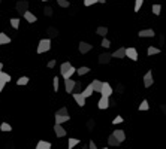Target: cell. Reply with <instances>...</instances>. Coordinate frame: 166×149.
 Segmentation results:
<instances>
[{
	"label": "cell",
	"instance_id": "23",
	"mask_svg": "<svg viewBox=\"0 0 166 149\" xmlns=\"http://www.w3.org/2000/svg\"><path fill=\"white\" fill-rule=\"evenodd\" d=\"M147 54H148V55H157V54H160V49L156 48V46H150V48L147 49Z\"/></svg>",
	"mask_w": 166,
	"mask_h": 149
},
{
	"label": "cell",
	"instance_id": "45",
	"mask_svg": "<svg viewBox=\"0 0 166 149\" xmlns=\"http://www.w3.org/2000/svg\"><path fill=\"white\" fill-rule=\"evenodd\" d=\"M105 2H106V0H99V3H105Z\"/></svg>",
	"mask_w": 166,
	"mask_h": 149
},
{
	"label": "cell",
	"instance_id": "36",
	"mask_svg": "<svg viewBox=\"0 0 166 149\" xmlns=\"http://www.w3.org/2000/svg\"><path fill=\"white\" fill-rule=\"evenodd\" d=\"M52 87H54V91H58V78L57 76H54V79H52Z\"/></svg>",
	"mask_w": 166,
	"mask_h": 149
},
{
	"label": "cell",
	"instance_id": "15",
	"mask_svg": "<svg viewBox=\"0 0 166 149\" xmlns=\"http://www.w3.org/2000/svg\"><path fill=\"white\" fill-rule=\"evenodd\" d=\"M70 118L69 115H55V124H63V122H67Z\"/></svg>",
	"mask_w": 166,
	"mask_h": 149
},
{
	"label": "cell",
	"instance_id": "25",
	"mask_svg": "<svg viewBox=\"0 0 166 149\" xmlns=\"http://www.w3.org/2000/svg\"><path fill=\"white\" fill-rule=\"evenodd\" d=\"M90 72V69L87 67V66H83V67H80V69H77V73L80 74V76H83V74H87Z\"/></svg>",
	"mask_w": 166,
	"mask_h": 149
},
{
	"label": "cell",
	"instance_id": "12",
	"mask_svg": "<svg viewBox=\"0 0 166 149\" xmlns=\"http://www.w3.org/2000/svg\"><path fill=\"white\" fill-rule=\"evenodd\" d=\"M74 73H77V69L72 66L70 69H67V70H64V72H60V74L64 78V79H69V78H72V74Z\"/></svg>",
	"mask_w": 166,
	"mask_h": 149
},
{
	"label": "cell",
	"instance_id": "19",
	"mask_svg": "<svg viewBox=\"0 0 166 149\" xmlns=\"http://www.w3.org/2000/svg\"><path fill=\"white\" fill-rule=\"evenodd\" d=\"M27 6H29V3L27 2H18L17 3V11L20 12H27Z\"/></svg>",
	"mask_w": 166,
	"mask_h": 149
},
{
	"label": "cell",
	"instance_id": "39",
	"mask_svg": "<svg viewBox=\"0 0 166 149\" xmlns=\"http://www.w3.org/2000/svg\"><path fill=\"white\" fill-rule=\"evenodd\" d=\"M99 0H84V5L85 6H91V5H94V3H97Z\"/></svg>",
	"mask_w": 166,
	"mask_h": 149
},
{
	"label": "cell",
	"instance_id": "34",
	"mask_svg": "<svg viewBox=\"0 0 166 149\" xmlns=\"http://www.w3.org/2000/svg\"><path fill=\"white\" fill-rule=\"evenodd\" d=\"M57 3H58V6H61V8H69V2L67 0H57Z\"/></svg>",
	"mask_w": 166,
	"mask_h": 149
},
{
	"label": "cell",
	"instance_id": "27",
	"mask_svg": "<svg viewBox=\"0 0 166 149\" xmlns=\"http://www.w3.org/2000/svg\"><path fill=\"white\" fill-rule=\"evenodd\" d=\"M0 130H2V131H5V133H6V131L9 133V131H12V127H11L8 122H3V124L0 125Z\"/></svg>",
	"mask_w": 166,
	"mask_h": 149
},
{
	"label": "cell",
	"instance_id": "26",
	"mask_svg": "<svg viewBox=\"0 0 166 149\" xmlns=\"http://www.w3.org/2000/svg\"><path fill=\"white\" fill-rule=\"evenodd\" d=\"M77 145H80V140H78V139L70 137V139H69V149H74Z\"/></svg>",
	"mask_w": 166,
	"mask_h": 149
},
{
	"label": "cell",
	"instance_id": "2",
	"mask_svg": "<svg viewBox=\"0 0 166 149\" xmlns=\"http://www.w3.org/2000/svg\"><path fill=\"white\" fill-rule=\"evenodd\" d=\"M153 84H154L153 72H151V70H148V72L145 73V76H144V87H145V88H150Z\"/></svg>",
	"mask_w": 166,
	"mask_h": 149
},
{
	"label": "cell",
	"instance_id": "33",
	"mask_svg": "<svg viewBox=\"0 0 166 149\" xmlns=\"http://www.w3.org/2000/svg\"><path fill=\"white\" fill-rule=\"evenodd\" d=\"M0 79L5 81V82H9V81H11V76L8 73H5V72H0Z\"/></svg>",
	"mask_w": 166,
	"mask_h": 149
},
{
	"label": "cell",
	"instance_id": "5",
	"mask_svg": "<svg viewBox=\"0 0 166 149\" xmlns=\"http://www.w3.org/2000/svg\"><path fill=\"white\" fill-rule=\"evenodd\" d=\"M97 108L99 109H108L109 108V97H106V96H102L100 97V100L97 102Z\"/></svg>",
	"mask_w": 166,
	"mask_h": 149
},
{
	"label": "cell",
	"instance_id": "37",
	"mask_svg": "<svg viewBox=\"0 0 166 149\" xmlns=\"http://www.w3.org/2000/svg\"><path fill=\"white\" fill-rule=\"evenodd\" d=\"M55 115H69L67 113V108H60L58 111L55 112Z\"/></svg>",
	"mask_w": 166,
	"mask_h": 149
},
{
	"label": "cell",
	"instance_id": "6",
	"mask_svg": "<svg viewBox=\"0 0 166 149\" xmlns=\"http://www.w3.org/2000/svg\"><path fill=\"white\" fill-rule=\"evenodd\" d=\"M74 99H75V102L78 103L80 108L85 106V97H84L83 93H74Z\"/></svg>",
	"mask_w": 166,
	"mask_h": 149
},
{
	"label": "cell",
	"instance_id": "20",
	"mask_svg": "<svg viewBox=\"0 0 166 149\" xmlns=\"http://www.w3.org/2000/svg\"><path fill=\"white\" fill-rule=\"evenodd\" d=\"M91 85H93V88H94V91H97V93H100V90H102V87H103V82H100L99 79H94V81L91 82Z\"/></svg>",
	"mask_w": 166,
	"mask_h": 149
},
{
	"label": "cell",
	"instance_id": "21",
	"mask_svg": "<svg viewBox=\"0 0 166 149\" xmlns=\"http://www.w3.org/2000/svg\"><path fill=\"white\" fill-rule=\"evenodd\" d=\"M36 149H51V143L45 142V140H39L36 145Z\"/></svg>",
	"mask_w": 166,
	"mask_h": 149
},
{
	"label": "cell",
	"instance_id": "43",
	"mask_svg": "<svg viewBox=\"0 0 166 149\" xmlns=\"http://www.w3.org/2000/svg\"><path fill=\"white\" fill-rule=\"evenodd\" d=\"M88 148H90V149H97V146H96V143H94V142L91 140V142L88 143Z\"/></svg>",
	"mask_w": 166,
	"mask_h": 149
},
{
	"label": "cell",
	"instance_id": "38",
	"mask_svg": "<svg viewBox=\"0 0 166 149\" xmlns=\"http://www.w3.org/2000/svg\"><path fill=\"white\" fill-rule=\"evenodd\" d=\"M123 121H124V119H123V116H120V115H118V116H115V118H114L112 124H114V125H115V124H121Z\"/></svg>",
	"mask_w": 166,
	"mask_h": 149
},
{
	"label": "cell",
	"instance_id": "18",
	"mask_svg": "<svg viewBox=\"0 0 166 149\" xmlns=\"http://www.w3.org/2000/svg\"><path fill=\"white\" fill-rule=\"evenodd\" d=\"M112 134H114V136H115L120 142H124V140H126V133L123 131V130H115Z\"/></svg>",
	"mask_w": 166,
	"mask_h": 149
},
{
	"label": "cell",
	"instance_id": "11",
	"mask_svg": "<svg viewBox=\"0 0 166 149\" xmlns=\"http://www.w3.org/2000/svg\"><path fill=\"white\" fill-rule=\"evenodd\" d=\"M138 36H139V37H153V36H154V30H153V29H145V30H141V32L138 33Z\"/></svg>",
	"mask_w": 166,
	"mask_h": 149
},
{
	"label": "cell",
	"instance_id": "47",
	"mask_svg": "<svg viewBox=\"0 0 166 149\" xmlns=\"http://www.w3.org/2000/svg\"><path fill=\"white\" fill-rule=\"evenodd\" d=\"M42 2H49V0H42Z\"/></svg>",
	"mask_w": 166,
	"mask_h": 149
},
{
	"label": "cell",
	"instance_id": "22",
	"mask_svg": "<svg viewBox=\"0 0 166 149\" xmlns=\"http://www.w3.org/2000/svg\"><path fill=\"white\" fill-rule=\"evenodd\" d=\"M6 43H11V37L6 33H0V45H6Z\"/></svg>",
	"mask_w": 166,
	"mask_h": 149
},
{
	"label": "cell",
	"instance_id": "44",
	"mask_svg": "<svg viewBox=\"0 0 166 149\" xmlns=\"http://www.w3.org/2000/svg\"><path fill=\"white\" fill-rule=\"evenodd\" d=\"M5 85H6V82H5V81H2V79H0V93H2V91H3V88H5Z\"/></svg>",
	"mask_w": 166,
	"mask_h": 149
},
{
	"label": "cell",
	"instance_id": "9",
	"mask_svg": "<svg viewBox=\"0 0 166 149\" xmlns=\"http://www.w3.org/2000/svg\"><path fill=\"white\" fill-rule=\"evenodd\" d=\"M91 45L90 43H87V42H80V46H78V49H80V52L81 54H87L88 51H91Z\"/></svg>",
	"mask_w": 166,
	"mask_h": 149
},
{
	"label": "cell",
	"instance_id": "1",
	"mask_svg": "<svg viewBox=\"0 0 166 149\" xmlns=\"http://www.w3.org/2000/svg\"><path fill=\"white\" fill-rule=\"evenodd\" d=\"M51 49V40L49 39H41L39 43H38V54H43V52H48Z\"/></svg>",
	"mask_w": 166,
	"mask_h": 149
},
{
	"label": "cell",
	"instance_id": "8",
	"mask_svg": "<svg viewBox=\"0 0 166 149\" xmlns=\"http://www.w3.org/2000/svg\"><path fill=\"white\" fill-rule=\"evenodd\" d=\"M54 131H55V136L57 137H64L66 136V130L61 127V124H55L54 125Z\"/></svg>",
	"mask_w": 166,
	"mask_h": 149
},
{
	"label": "cell",
	"instance_id": "29",
	"mask_svg": "<svg viewBox=\"0 0 166 149\" xmlns=\"http://www.w3.org/2000/svg\"><path fill=\"white\" fill-rule=\"evenodd\" d=\"M27 84H29V78L27 76H23V78H20L17 81V85H27Z\"/></svg>",
	"mask_w": 166,
	"mask_h": 149
},
{
	"label": "cell",
	"instance_id": "16",
	"mask_svg": "<svg viewBox=\"0 0 166 149\" xmlns=\"http://www.w3.org/2000/svg\"><path fill=\"white\" fill-rule=\"evenodd\" d=\"M114 58H124L126 57V48H118L114 54H112Z\"/></svg>",
	"mask_w": 166,
	"mask_h": 149
},
{
	"label": "cell",
	"instance_id": "32",
	"mask_svg": "<svg viewBox=\"0 0 166 149\" xmlns=\"http://www.w3.org/2000/svg\"><path fill=\"white\" fill-rule=\"evenodd\" d=\"M160 11H162V6L160 5H153V14L154 15H159Z\"/></svg>",
	"mask_w": 166,
	"mask_h": 149
},
{
	"label": "cell",
	"instance_id": "30",
	"mask_svg": "<svg viewBox=\"0 0 166 149\" xmlns=\"http://www.w3.org/2000/svg\"><path fill=\"white\" fill-rule=\"evenodd\" d=\"M148 109H150L148 102H147V100H142V102H141V105H139V111H148Z\"/></svg>",
	"mask_w": 166,
	"mask_h": 149
},
{
	"label": "cell",
	"instance_id": "42",
	"mask_svg": "<svg viewBox=\"0 0 166 149\" xmlns=\"http://www.w3.org/2000/svg\"><path fill=\"white\" fill-rule=\"evenodd\" d=\"M51 14H52V9H51V8H45V15H48V17H49Z\"/></svg>",
	"mask_w": 166,
	"mask_h": 149
},
{
	"label": "cell",
	"instance_id": "40",
	"mask_svg": "<svg viewBox=\"0 0 166 149\" xmlns=\"http://www.w3.org/2000/svg\"><path fill=\"white\" fill-rule=\"evenodd\" d=\"M74 93H83V91H81V82H77V85H75V90H74Z\"/></svg>",
	"mask_w": 166,
	"mask_h": 149
},
{
	"label": "cell",
	"instance_id": "3",
	"mask_svg": "<svg viewBox=\"0 0 166 149\" xmlns=\"http://www.w3.org/2000/svg\"><path fill=\"white\" fill-rule=\"evenodd\" d=\"M126 57L127 58H130L132 61H136L138 60V51H136V48H126Z\"/></svg>",
	"mask_w": 166,
	"mask_h": 149
},
{
	"label": "cell",
	"instance_id": "14",
	"mask_svg": "<svg viewBox=\"0 0 166 149\" xmlns=\"http://www.w3.org/2000/svg\"><path fill=\"white\" fill-rule=\"evenodd\" d=\"M108 145H109V146H118V145H121V142H120L114 134H111V136L108 137Z\"/></svg>",
	"mask_w": 166,
	"mask_h": 149
},
{
	"label": "cell",
	"instance_id": "35",
	"mask_svg": "<svg viewBox=\"0 0 166 149\" xmlns=\"http://www.w3.org/2000/svg\"><path fill=\"white\" fill-rule=\"evenodd\" d=\"M102 46H103V48H109V46H111V42H109L106 37H102Z\"/></svg>",
	"mask_w": 166,
	"mask_h": 149
},
{
	"label": "cell",
	"instance_id": "28",
	"mask_svg": "<svg viewBox=\"0 0 166 149\" xmlns=\"http://www.w3.org/2000/svg\"><path fill=\"white\" fill-rule=\"evenodd\" d=\"M142 5H144V0H135V8H133V11H135V12H139V9L142 8Z\"/></svg>",
	"mask_w": 166,
	"mask_h": 149
},
{
	"label": "cell",
	"instance_id": "13",
	"mask_svg": "<svg viewBox=\"0 0 166 149\" xmlns=\"http://www.w3.org/2000/svg\"><path fill=\"white\" fill-rule=\"evenodd\" d=\"M93 93H96L94 91V88H93V85L90 84V85H87L85 88H84V91H83V94H84V97L87 99V97H91L93 96Z\"/></svg>",
	"mask_w": 166,
	"mask_h": 149
},
{
	"label": "cell",
	"instance_id": "10",
	"mask_svg": "<svg viewBox=\"0 0 166 149\" xmlns=\"http://www.w3.org/2000/svg\"><path fill=\"white\" fill-rule=\"evenodd\" d=\"M24 18H26V21H27V23H30V24H33V23H36V21H38L36 15H35V14H32L30 11L24 12Z\"/></svg>",
	"mask_w": 166,
	"mask_h": 149
},
{
	"label": "cell",
	"instance_id": "41",
	"mask_svg": "<svg viewBox=\"0 0 166 149\" xmlns=\"http://www.w3.org/2000/svg\"><path fill=\"white\" fill-rule=\"evenodd\" d=\"M46 66H48V67H49V69H52V67H55V58H54V60H49V61H48V64H46Z\"/></svg>",
	"mask_w": 166,
	"mask_h": 149
},
{
	"label": "cell",
	"instance_id": "17",
	"mask_svg": "<svg viewBox=\"0 0 166 149\" xmlns=\"http://www.w3.org/2000/svg\"><path fill=\"white\" fill-rule=\"evenodd\" d=\"M111 57H112V54H102V55L99 57V63H100V64H106V63H109Z\"/></svg>",
	"mask_w": 166,
	"mask_h": 149
},
{
	"label": "cell",
	"instance_id": "4",
	"mask_svg": "<svg viewBox=\"0 0 166 149\" xmlns=\"http://www.w3.org/2000/svg\"><path fill=\"white\" fill-rule=\"evenodd\" d=\"M75 85H77V81H74L72 78L64 79V88H66V93H74Z\"/></svg>",
	"mask_w": 166,
	"mask_h": 149
},
{
	"label": "cell",
	"instance_id": "24",
	"mask_svg": "<svg viewBox=\"0 0 166 149\" xmlns=\"http://www.w3.org/2000/svg\"><path fill=\"white\" fill-rule=\"evenodd\" d=\"M96 33L99 35V36L105 37L106 35H108V29L106 27H97V30H96Z\"/></svg>",
	"mask_w": 166,
	"mask_h": 149
},
{
	"label": "cell",
	"instance_id": "31",
	"mask_svg": "<svg viewBox=\"0 0 166 149\" xmlns=\"http://www.w3.org/2000/svg\"><path fill=\"white\" fill-rule=\"evenodd\" d=\"M11 26H12L15 30L20 29V20H18V18H12V20H11Z\"/></svg>",
	"mask_w": 166,
	"mask_h": 149
},
{
	"label": "cell",
	"instance_id": "46",
	"mask_svg": "<svg viewBox=\"0 0 166 149\" xmlns=\"http://www.w3.org/2000/svg\"><path fill=\"white\" fill-rule=\"evenodd\" d=\"M2 69H3V64H2V63H0V72H2Z\"/></svg>",
	"mask_w": 166,
	"mask_h": 149
},
{
	"label": "cell",
	"instance_id": "7",
	"mask_svg": "<svg viewBox=\"0 0 166 149\" xmlns=\"http://www.w3.org/2000/svg\"><path fill=\"white\" fill-rule=\"evenodd\" d=\"M100 94L109 97V96L112 94V87H111L108 82H103V87H102V90H100Z\"/></svg>",
	"mask_w": 166,
	"mask_h": 149
},
{
	"label": "cell",
	"instance_id": "48",
	"mask_svg": "<svg viewBox=\"0 0 166 149\" xmlns=\"http://www.w3.org/2000/svg\"><path fill=\"white\" fill-rule=\"evenodd\" d=\"M102 149H108V148H102Z\"/></svg>",
	"mask_w": 166,
	"mask_h": 149
}]
</instances>
